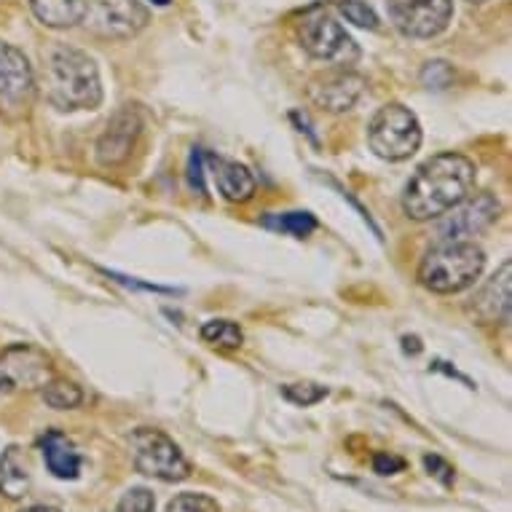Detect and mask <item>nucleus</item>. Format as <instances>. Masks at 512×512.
Returning <instances> with one entry per match:
<instances>
[{"instance_id":"nucleus-1","label":"nucleus","mask_w":512,"mask_h":512,"mask_svg":"<svg viewBox=\"0 0 512 512\" xmlns=\"http://www.w3.org/2000/svg\"><path fill=\"white\" fill-rule=\"evenodd\" d=\"M478 169L462 153H440L424 161L403 194V210L411 220H435L464 202L475 188Z\"/></svg>"},{"instance_id":"nucleus-2","label":"nucleus","mask_w":512,"mask_h":512,"mask_svg":"<svg viewBox=\"0 0 512 512\" xmlns=\"http://www.w3.org/2000/svg\"><path fill=\"white\" fill-rule=\"evenodd\" d=\"M43 92L59 110H94L102 102L100 70L84 51L51 46L43 51Z\"/></svg>"},{"instance_id":"nucleus-3","label":"nucleus","mask_w":512,"mask_h":512,"mask_svg":"<svg viewBox=\"0 0 512 512\" xmlns=\"http://www.w3.org/2000/svg\"><path fill=\"white\" fill-rule=\"evenodd\" d=\"M486 266V255L467 239H443L421 258L419 282L432 293H462L478 282Z\"/></svg>"},{"instance_id":"nucleus-4","label":"nucleus","mask_w":512,"mask_h":512,"mask_svg":"<svg viewBox=\"0 0 512 512\" xmlns=\"http://www.w3.org/2000/svg\"><path fill=\"white\" fill-rule=\"evenodd\" d=\"M370 151L378 159L405 161L419 151L421 145V124L405 105H384L378 110L368 126Z\"/></svg>"},{"instance_id":"nucleus-5","label":"nucleus","mask_w":512,"mask_h":512,"mask_svg":"<svg viewBox=\"0 0 512 512\" xmlns=\"http://www.w3.org/2000/svg\"><path fill=\"white\" fill-rule=\"evenodd\" d=\"M129 451H132V462H135L137 472H143L148 478L177 483V480H185L191 475V464L183 456V451L161 429H135L129 437Z\"/></svg>"},{"instance_id":"nucleus-6","label":"nucleus","mask_w":512,"mask_h":512,"mask_svg":"<svg viewBox=\"0 0 512 512\" xmlns=\"http://www.w3.org/2000/svg\"><path fill=\"white\" fill-rule=\"evenodd\" d=\"M301 46L319 62H328L333 68H352L360 59V49L352 35L330 17L328 11H311L298 27Z\"/></svg>"},{"instance_id":"nucleus-7","label":"nucleus","mask_w":512,"mask_h":512,"mask_svg":"<svg viewBox=\"0 0 512 512\" xmlns=\"http://www.w3.org/2000/svg\"><path fill=\"white\" fill-rule=\"evenodd\" d=\"M35 100V76L17 46L0 41V116L9 121L27 118Z\"/></svg>"},{"instance_id":"nucleus-8","label":"nucleus","mask_w":512,"mask_h":512,"mask_svg":"<svg viewBox=\"0 0 512 512\" xmlns=\"http://www.w3.org/2000/svg\"><path fill=\"white\" fill-rule=\"evenodd\" d=\"M54 378L51 357L33 344H14L0 354V392L38 389Z\"/></svg>"},{"instance_id":"nucleus-9","label":"nucleus","mask_w":512,"mask_h":512,"mask_svg":"<svg viewBox=\"0 0 512 512\" xmlns=\"http://www.w3.org/2000/svg\"><path fill=\"white\" fill-rule=\"evenodd\" d=\"M387 9L405 38H435L454 17V0H387Z\"/></svg>"},{"instance_id":"nucleus-10","label":"nucleus","mask_w":512,"mask_h":512,"mask_svg":"<svg viewBox=\"0 0 512 512\" xmlns=\"http://www.w3.org/2000/svg\"><path fill=\"white\" fill-rule=\"evenodd\" d=\"M84 25L100 38H132L148 25L140 0H86Z\"/></svg>"},{"instance_id":"nucleus-11","label":"nucleus","mask_w":512,"mask_h":512,"mask_svg":"<svg viewBox=\"0 0 512 512\" xmlns=\"http://www.w3.org/2000/svg\"><path fill=\"white\" fill-rule=\"evenodd\" d=\"M362 92H365V78L352 73L349 68H336L325 76H317L306 89L311 105L319 110H328V113L352 110Z\"/></svg>"},{"instance_id":"nucleus-12","label":"nucleus","mask_w":512,"mask_h":512,"mask_svg":"<svg viewBox=\"0 0 512 512\" xmlns=\"http://www.w3.org/2000/svg\"><path fill=\"white\" fill-rule=\"evenodd\" d=\"M499 202L491 194H478L475 199H464L454 207V210L445 212V220L437 228L440 242L443 239H467L480 231H486L496 218H499Z\"/></svg>"},{"instance_id":"nucleus-13","label":"nucleus","mask_w":512,"mask_h":512,"mask_svg":"<svg viewBox=\"0 0 512 512\" xmlns=\"http://www.w3.org/2000/svg\"><path fill=\"white\" fill-rule=\"evenodd\" d=\"M137 135H140V116H137V110H118L116 116L110 118L108 129L102 132L100 143H97V161H100L102 167L124 164L132 156Z\"/></svg>"},{"instance_id":"nucleus-14","label":"nucleus","mask_w":512,"mask_h":512,"mask_svg":"<svg viewBox=\"0 0 512 512\" xmlns=\"http://www.w3.org/2000/svg\"><path fill=\"white\" fill-rule=\"evenodd\" d=\"M204 164L210 169L212 180L218 185V191L223 199L242 204L250 202L252 196H255V188H258V185H255V177H252V172L244 167V164L223 159V156H212V153L204 156Z\"/></svg>"},{"instance_id":"nucleus-15","label":"nucleus","mask_w":512,"mask_h":512,"mask_svg":"<svg viewBox=\"0 0 512 512\" xmlns=\"http://www.w3.org/2000/svg\"><path fill=\"white\" fill-rule=\"evenodd\" d=\"M510 279H512V263H504L502 271L494 274L480 295L472 303V314L480 322H507L510 319Z\"/></svg>"},{"instance_id":"nucleus-16","label":"nucleus","mask_w":512,"mask_h":512,"mask_svg":"<svg viewBox=\"0 0 512 512\" xmlns=\"http://www.w3.org/2000/svg\"><path fill=\"white\" fill-rule=\"evenodd\" d=\"M43 462L49 467V472L59 480H76L81 475V454L76 451V445L68 435H62L57 429L46 432L41 440Z\"/></svg>"},{"instance_id":"nucleus-17","label":"nucleus","mask_w":512,"mask_h":512,"mask_svg":"<svg viewBox=\"0 0 512 512\" xmlns=\"http://www.w3.org/2000/svg\"><path fill=\"white\" fill-rule=\"evenodd\" d=\"M30 491V470H27L25 454L17 445H9L0 456V494L17 502Z\"/></svg>"},{"instance_id":"nucleus-18","label":"nucleus","mask_w":512,"mask_h":512,"mask_svg":"<svg viewBox=\"0 0 512 512\" xmlns=\"http://www.w3.org/2000/svg\"><path fill=\"white\" fill-rule=\"evenodd\" d=\"M30 9L41 25L65 30L84 22L86 0H30Z\"/></svg>"},{"instance_id":"nucleus-19","label":"nucleus","mask_w":512,"mask_h":512,"mask_svg":"<svg viewBox=\"0 0 512 512\" xmlns=\"http://www.w3.org/2000/svg\"><path fill=\"white\" fill-rule=\"evenodd\" d=\"M263 226L303 239V236H309L317 228V218L311 212H279V215H269V218L263 220Z\"/></svg>"},{"instance_id":"nucleus-20","label":"nucleus","mask_w":512,"mask_h":512,"mask_svg":"<svg viewBox=\"0 0 512 512\" xmlns=\"http://www.w3.org/2000/svg\"><path fill=\"white\" fill-rule=\"evenodd\" d=\"M43 400L49 408L54 411H70V408H78L84 395H81V389L76 384H70V381H59V378H51L43 384Z\"/></svg>"},{"instance_id":"nucleus-21","label":"nucleus","mask_w":512,"mask_h":512,"mask_svg":"<svg viewBox=\"0 0 512 512\" xmlns=\"http://www.w3.org/2000/svg\"><path fill=\"white\" fill-rule=\"evenodd\" d=\"M202 338L207 344L220 346V349H239L244 341L242 328L231 319H210L202 328Z\"/></svg>"},{"instance_id":"nucleus-22","label":"nucleus","mask_w":512,"mask_h":512,"mask_svg":"<svg viewBox=\"0 0 512 512\" xmlns=\"http://www.w3.org/2000/svg\"><path fill=\"white\" fill-rule=\"evenodd\" d=\"M338 11L344 14L346 22H352L362 30H378L376 11L370 9L365 0H338Z\"/></svg>"},{"instance_id":"nucleus-23","label":"nucleus","mask_w":512,"mask_h":512,"mask_svg":"<svg viewBox=\"0 0 512 512\" xmlns=\"http://www.w3.org/2000/svg\"><path fill=\"white\" fill-rule=\"evenodd\" d=\"M167 512H220L218 502L207 494H177Z\"/></svg>"},{"instance_id":"nucleus-24","label":"nucleus","mask_w":512,"mask_h":512,"mask_svg":"<svg viewBox=\"0 0 512 512\" xmlns=\"http://www.w3.org/2000/svg\"><path fill=\"white\" fill-rule=\"evenodd\" d=\"M116 512H156V499H153V494L148 488H129L124 494V499L118 502Z\"/></svg>"},{"instance_id":"nucleus-25","label":"nucleus","mask_w":512,"mask_h":512,"mask_svg":"<svg viewBox=\"0 0 512 512\" xmlns=\"http://www.w3.org/2000/svg\"><path fill=\"white\" fill-rule=\"evenodd\" d=\"M325 395H328V389L319 387V384H290V387H285V397L295 405H314Z\"/></svg>"},{"instance_id":"nucleus-26","label":"nucleus","mask_w":512,"mask_h":512,"mask_svg":"<svg viewBox=\"0 0 512 512\" xmlns=\"http://www.w3.org/2000/svg\"><path fill=\"white\" fill-rule=\"evenodd\" d=\"M188 183L196 194H204V153L202 148H194L191 161H188Z\"/></svg>"},{"instance_id":"nucleus-27","label":"nucleus","mask_w":512,"mask_h":512,"mask_svg":"<svg viewBox=\"0 0 512 512\" xmlns=\"http://www.w3.org/2000/svg\"><path fill=\"white\" fill-rule=\"evenodd\" d=\"M424 467H427L429 475H435L443 486H451V483H454V467H451L448 462H443L440 456L435 454L424 456Z\"/></svg>"},{"instance_id":"nucleus-28","label":"nucleus","mask_w":512,"mask_h":512,"mask_svg":"<svg viewBox=\"0 0 512 512\" xmlns=\"http://www.w3.org/2000/svg\"><path fill=\"white\" fill-rule=\"evenodd\" d=\"M373 470H376L378 475H397V472L405 470V462L400 456L376 454V459H373Z\"/></svg>"},{"instance_id":"nucleus-29","label":"nucleus","mask_w":512,"mask_h":512,"mask_svg":"<svg viewBox=\"0 0 512 512\" xmlns=\"http://www.w3.org/2000/svg\"><path fill=\"white\" fill-rule=\"evenodd\" d=\"M22 512H59L57 507H46V504H33V507H25Z\"/></svg>"},{"instance_id":"nucleus-30","label":"nucleus","mask_w":512,"mask_h":512,"mask_svg":"<svg viewBox=\"0 0 512 512\" xmlns=\"http://www.w3.org/2000/svg\"><path fill=\"white\" fill-rule=\"evenodd\" d=\"M153 6H169V3H172V0H151Z\"/></svg>"},{"instance_id":"nucleus-31","label":"nucleus","mask_w":512,"mask_h":512,"mask_svg":"<svg viewBox=\"0 0 512 512\" xmlns=\"http://www.w3.org/2000/svg\"><path fill=\"white\" fill-rule=\"evenodd\" d=\"M472 3H486V0H472Z\"/></svg>"}]
</instances>
